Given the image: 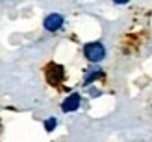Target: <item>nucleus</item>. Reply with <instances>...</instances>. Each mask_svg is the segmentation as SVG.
<instances>
[{
    "label": "nucleus",
    "instance_id": "1",
    "mask_svg": "<svg viewBox=\"0 0 152 142\" xmlns=\"http://www.w3.org/2000/svg\"><path fill=\"white\" fill-rule=\"evenodd\" d=\"M45 79L52 87H59L65 79V68L58 63H48L45 66Z\"/></svg>",
    "mask_w": 152,
    "mask_h": 142
},
{
    "label": "nucleus",
    "instance_id": "2",
    "mask_svg": "<svg viewBox=\"0 0 152 142\" xmlns=\"http://www.w3.org/2000/svg\"><path fill=\"white\" fill-rule=\"evenodd\" d=\"M83 56H86V59L91 61V63H100L106 57V48H104V44L100 41L87 43L86 46H83Z\"/></svg>",
    "mask_w": 152,
    "mask_h": 142
},
{
    "label": "nucleus",
    "instance_id": "3",
    "mask_svg": "<svg viewBox=\"0 0 152 142\" xmlns=\"http://www.w3.org/2000/svg\"><path fill=\"white\" fill-rule=\"evenodd\" d=\"M63 24H65V19L61 13H48L43 20V28L47 32H58V30H61Z\"/></svg>",
    "mask_w": 152,
    "mask_h": 142
},
{
    "label": "nucleus",
    "instance_id": "4",
    "mask_svg": "<svg viewBox=\"0 0 152 142\" xmlns=\"http://www.w3.org/2000/svg\"><path fill=\"white\" fill-rule=\"evenodd\" d=\"M80 103H82V96H80L78 92H72V94H69V96L63 100L61 111H63V113H74V111L80 109Z\"/></svg>",
    "mask_w": 152,
    "mask_h": 142
},
{
    "label": "nucleus",
    "instance_id": "5",
    "mask_svg": "<svg viewBox=\"0 0 152 142\" xmlns=\"http://www.w3.org/2000/svg\"><path fill=\"white\" fill-rule=\"evenodd\" d=\"M102 70L100 68H93V70H89L87 72V76H86V79H83V85H91L95 79H98V78H102Z\"/></svg>",
    "mask_w": 152,
    "mask_h": 142
},
{
    "label": "nucleus",
    "instance_id": "6",
    "mask_svg": "<svg viewBox=\"0 0 152 142\" xmlns=\"http://www.w3.org/2000/svg\"><path fill=\"white\" fill-rule=\"evenodd\" d=\"M56 125H58V120L54 116H50V118H47V120H45V131H48V133H52L56 129Z\"/></svg>",
    "mask_w": 152,
    "mask_h": 142
},
{
    "label": "nucleus",
    "instance_id": "7",
    "mask_svg": "<svg viewBox=\"0 0 152 142\" xmlns=\"http://www.w3.org/2000/svg\"><path fill=\"white\" fill-rule=\"evenodd\" d=\"M128 2H130V0H113V4H128Z\"/></svg>",
    "mask_w": 152,
    "mask_h": 142
}]
</instances>
